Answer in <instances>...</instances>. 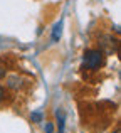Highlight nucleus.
Returning <instances> with one entry per match:
<instances>
[{"instance_id":"obj_1","label":"nucleus","mask_w":121,"mask_h":133,"mask_svg":"<svg viewBox=\"0 0 121 133\" xmlns=\"http://www.w3.org/2000/svg\"><path fill=\"white\" fill-rule=\"evenodd\" d=\"M82 64L89 71H98L104 64V54L99 49H88L82 56Z\"/></svg>"},{"instance_id":"obj_2","label":"nucleus","mask_w":121,"mask_h":133,"mask_svg":"<svg viewBox=\"0 0 121 133\" xmlns=\"http://www.w3.org/2000/svg\"><path fill=\"white\" fill-rule=\"evenodd\" d=\"M61 34H62V20H59L52 29V42H59Z\"/></svg>"},{"instance_id":"obj_3","label":"nucleus","mask_w":121,"mask_h":133,"mask_svg":"<svg viewBox=\"0 0 121 133\" xmlns=\"http://www.w3.org/2000/svg\"><path fill=\"white\" fill-rule=\"evenodd\" d=\"M56 116H57V127H59V133H64V128H66V115H64V111L59 110L56 113Z\"/></svg>"},{"instance_id":"obj_4","label":"nucleus","mask_w":121,"mask_h":133,"mask_svg":"<svg viewBox=\"0 0 121 133\" xmlns=\"http://www.w3.org/2000/svg\"><path fill=\"white\" fill-rule=\"evenodd\" d=\"M32 120H34V121H40V120H42V113H40V111L32 113Z\"/></svg>"},{"instance_id":"obj_5","label":"nucleus","mask_w":121,"mask_h":133,"mask_svg":"<svg viewBox=\"0 0 121 133\" xmlns=\"http://www.w3.org/2000/svg\"><path fill=\"white\" fill-rule=\"evenodd\" d=\"M46 131H47V133H54V127H52V123H47V125H46Z\"/></svg>"},{"instance_id":"obj_6","label":"nucleus","mask_w":121,"mask_h":133,"mask_svg":"<svg viewBox=\"0 0 121 133\" xmlns=\"http://www.w3.org/2000/svg\"><path fill=\"white\" fill-rule=\"evenodd\" d=\"M5 76V69H3V66L0 64V78H3Z\"/></svg>"},{"instance_id":"obj_7","label":"nucleus","mask_w":121,"mask_h":133,"mask_svg":"<svg viewBox=\"0 0 121 133\" xmlns=\"http://www.w3.org/2000/svg\"><path fill=\"white\" fill-rule=\"evenodd\" d=\"M3 96H5V94H3V88H2V86H0V103H2Z\"/></svg>"},{"instance_id":"obj_8","label":"nucleus","mask_w":121,"mask_h":133,"mask_svg":"<svg viewBox=\"0 0 121 133\" xmlns=\"http://www.w3.org/2000/svg\"><path fill=\"white\" fill-rule=\"evenodd\" d=\"M115 133H121V131H119V130H116V131H115Z\"/></svg>"}]
</instances>
